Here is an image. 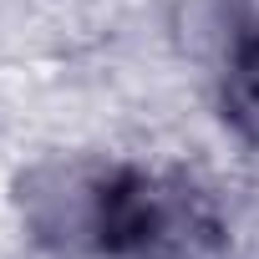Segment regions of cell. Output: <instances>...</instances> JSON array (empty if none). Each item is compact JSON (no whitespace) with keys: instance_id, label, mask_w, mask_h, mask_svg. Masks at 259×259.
Masks as SVG:
<instances>
[{"instance_id":"6da1fadb","label":"cell","mask_w":259,"mask_h":259,"mask_svg":"<svg viewBox=\"0 0 259 259\" xmlns=\"http://www.w3.org/2000/svg\"><path fill=\"white\" fill-rule=\"evenodd\" d=\"M219 249L224 213L193 178L102 158L87 259H213Z\"/></svg>"},{"instance_id":"7a4b0ae2","label":"cell","mask_w":259,"mask_h":259,"mask_svg":"<svg viewBox=\"0 0 259 259\" xmlns=\"http://www.w3.org/2000/svg\"><path fill=\"white\" fill-rule=\"evenodd\" d=\"M219 107L234 133L259 148V26L229 46V61L219 76Z\"/></svg>"}]
</instances>
